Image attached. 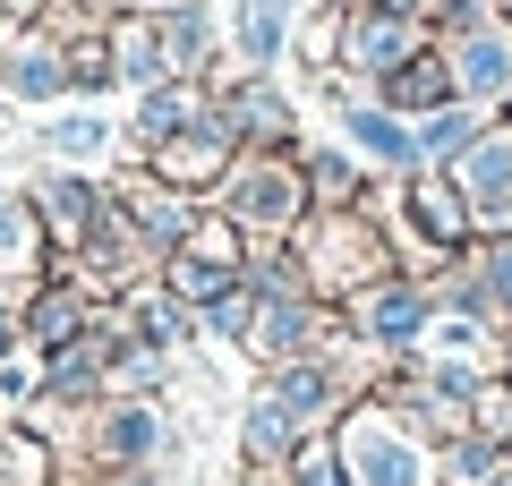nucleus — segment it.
Returning <instances> with one entry per match:
<instances>
[{
  "mask_svg": "<svg viewBox=\"0 0 512 486\" xmlns=\"http://www.w3.org/2000/svg\"><path fill=\"white\" fill-rule=\"evenodd\" d=\"M359 469H367V486H419V461L402 444H384V435H359Z\"/></svg>",
  "mask_w": 512,
  "mask_h": 486,
  "instance_id": "obj_1",
  "label": "nucleus"
},
{
  "mask_svg": "<svg viewBox=\"0 0 512 486\" xmlns=\"http://www.w3.org/2000/svg\"><path fill=\"white\" fill-rule=\"evenodd\" d=\"M350 128H359V137L376 145V154H393V162H410V137H402V128H393V120H376V111H359V120H350Z\"/></svg>",
  "mask_w": 512,
  "mask_h": 486,
  "instance_id": "obj_2",
  "label": "nucleus"
},
{
  "mask_svg": "<svg viewBox=\"0 0 512 486\" xmlns=\"http://www.w3.org/2000/svg\"><path fill=\"white\" fill-rule=\"evenodd\" d=\"M248 444H256V452H282V444H291V427H282V410H256V418H248Z\"/></svg>",
  "mask_w": 512,
  "mask_h": 486,
  "instance_id": "obj_3",
  "label": "nucleus"
}]
</instances>
